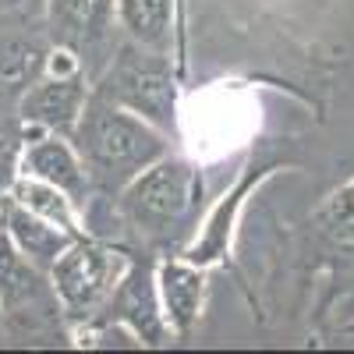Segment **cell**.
<instances>
[{"mask_svg": "<svg viewBox=\"0 0 354 354\" xmlns=\"http://www.w3.org/2000/svg\"><path fill=\"white\" fill-rule=\"evenodd\" d=\"M68 138L75 142V149L85 163L88 185L96 192H113V195L135 174H142L149 163L167 156V138L156 124L103 100L100 93H88L85 110Z\"/></svg>", "mask_w": 354, "mask_h": 354, "instance_id": "6da1fadb", "label": "cell"}, {"mask_svg": "<svg viewBox=\"0 0 354 354\" xmlns=\"http://www.w3.org/2000/svg\"><path fill=\"white\" fill-rule=\"evenodd\" d=\"M117 25L124 39L167 53L174 36V0H117Z\"/></svg>", "mask_w": 354, "mask_h": 354, "instance_id": "4fadbf2b", "label": "cell"}, {"mask_svg": "<svg viewBox=\"0 0 354 354\" xmlns=\"http://www.w3.org/2000/svg\"><path fill=\"white\" fill-rule=\"evenodd\" d=\"M88 93H93V82L85 78L82 64L68 50L53 46L46 71L28 85V93L18 100L15 113L28 135H36V131L71 135L85 110Z\"/></svg>", "mask_w": 354, "mask_h": 354, "instance_id": "8992f818", "label": "cell"}, {"mask_svg": "<svg viewBox=\"0 0 354 354\" xmlns=\"http://www.w3.org/2000/svg\"><path fill=\"white\" fill-rule=\"evenodd\" d=\"M0 220H4V195H0Z\"/></svg>", "mask_w": 354, "mask_h": 354, "instance_id": "ac0fdd59", "label": "cell"}, {"mask_svg": "<svg viewBox=\"0 0 354 354\" xmlns=\"http://www.w3.org/2000/svg\"><path fill=\"white\" fill-rule=\"evenodd\" d=\"M53 53L43 11H8L0 15V113H15L18 100L28 93Z\"/></svg>", "mask_w": 354, "mask_h": 354, "instance_id": "ba28073f", "label": "cell"}, {"mask_svg": "<svg viewBox=\"0 0 354 354\" xmlns=\"http://www.w3.org/2000/svg\"><path fill=\"white\" fill-rule=\"evenodd\" d=\"M315 227L330 245L354 252V181L333 192L315 213Z\"/></svg>", "mask_w": 354, "mask_h": 354, "instance_id": "9a60e30c", "label": "cell"}, {"mask_svg": "<svg viewBox=\"0 0 354 354\" xmlns=\"http://www.w3.org/2000/svg\"><path fill=\"white\" fill-rule=\"evenodd\" d=\"M156 287H160V305H163V315L170 322V333L188 337L192 326L198 322L202 298H205L202 266H195L188 259L185 262L167 259V262H160V270H156Z\"/></svg>", "mask_w": 354, "mask_h": 354, "instance_id": "8fae6325", "label": "cell"}, {"mask_svg": "<svg viewBox=\"0 0 354 354\" xmlns=\"http://www.w3.org/2000/svg\"><path fill=\"white\" fill-rule=\"evenodd\" d=\"M117 209L145 248H170L202 209V177L188 160L160 156L117 192Z\"/></svg>", "mask_w": 354, "mask_h": 354, "instance_id": "7a4b0ae2", "label": "cell"}, {"mask_svg": "<svg viewBox=\"0 0 354 354\" xmlns=\"http://www.w3.org/2000/svg\"><path fill=\"white\" fill-rule=\"evenodd\" d=\"M18 174L39 177V181L61 188L68 198H75V205H82L88 188H93L88 185V174H85V163H82L78 149L71 145V138L53 135V131H36V135L25 138Z\"/></svg>", "mask_w": 354, "mask_h": 354, "instance_id": "30bf717a", "label": "cell"}, {"mask_svg": "<svg viewBox=\"0 0 354 354\" xmlns=\"http://www.w3.org/2000/svg\"><path fill=\"white\" fill-rule=\"evenodd\" d=\"M124 270H128L124 248L100 241L93 234H78L50 266V283L64 308V319L75 326L96 319Z\"/></svg>", "mask_w": 354, "mask_h": 354, "instance_id": "5b68a950", "label": "cell"}, {"mask_svg": "<svg viewBox=\"0 0 354 354\" xmlns=\"http://www.w3.org/2000/svg\"><path fill=\"white\" fill-rule=\"evenodd\" d=\"M28 0H0V15H8V11H18V8H25Z\"/></svg>", "mask_w": 354, "mask_h": 354, "instance_id": "e0dca14e", "label": "cell"}, {"mask_svg": "<svg viewBox=\"0 0 354 354\" xmlns=\"http://www.w3.org/2000/svg\"><path fill=\"white\" fill-rule=\"evenodd\" d=\"M117 0H43V21L53 46L68 50L85 78L96 82L113 53Z\"/></svg>", "mask_w": 354, "mask_h": 354, "instance_id": "52a82bcc", "label": "cell"}, {"mask_svg": "<svg viewBox=\"0 0 354 354\" xmlns=\"http://www.w3.org/2000/svg\"><path fill=\"white\" fill-rule=\"evenodd\" d=\"M25 138H28V131L18 121V113H0V195H8L18 177Z\"/></svg>", "mask_w": 354, "mask_h": 354, "instance_id": "2e32d148", "label": "cell"}, {"mask_svg": "<svg viewBox=\"0 0 354 354\" xmlns=\"http://www.w3.org/2000/svg\"><path fill=\"white\" fill-rule=\"evenodd\" d=\"M8 198H15L18 205H25L28 213H36L57 227H64L71 234H82V216H78V205L75 198H68L61 188H53L39 177H28V174H18L15 185L8 192Z\"/></svg>", "mask_w": 354, "mask_h": 354, "instance_id": "5bb4252c", "label": "cell"}, {"mask_svg": "<svg viewBox=\"0 0 354 354\" xmlns=\"http://www.w3.org/2000/svg\"><path fill=\"white\" fill-rule=\"evenodd\" d=\"M351 333H354V326H351Z\"/></svg>", "mask_w": 354, "mask_h": 354, "instance_id": "d6986e66", "label": "cell"}, {"mask_svg": "<svg viewBox=\"0 0 354 354\" xmlns=\"http://www.w3.org/2000/svg\"><path fill=\"white\" fill-rule=\"evenodd\" d=\"M142 255H131L128 270L121 273L117 287L110 290L106 305L100 308L96 319H88V322H117V326H128L135 333V340L149 344V347H160L170 337V322H167L163 305H160L156 270H153V262L142 259Z\"/></svg>", "mask_w": 354, "mask_h": 354, "instance_id": "9c48e42d", "label": "cell"}, {"mask_svg": "<svg viewBox=\"0 0 354 354\" xmlns=\"http://www.w3.org/2000/svg\"><path fill=\"white\" fill-rule=\"evenodd\" d=\"M0 322L21 340H61L64 308L57 301L50 273L32 266L0 227Z\"/></svg>", "mask_w": 354, "mask_h": 354, "instance_id": "277c9868", "label": "cell"}, {"mask_svg": "<svg viewBox=\"0 0 354 354\" xmlns=\"http://www.w3.org/2000/svg\"><path fill=\"white\" fill-rule=\"evenodd\" d=\"M0 227H4V234L15 241V248L32 262L39 266L43 273H50V266L57 262V255H61L78 234L57 227L36 213H28L25 205H18L15 198H4V220H0Z\"/></svg>", "mask_w": 354, "mask_h": 354, "instance_id": "7c38bea8", "label": "cell"}, {"mask_svg": "<svg viewBox=\"0 0 354 354\" xmlns=\"http://www.w3.org/2000/svg\"><path fill=\"white\" fill-rule=\"evenodd\" d=\"M93 93L138 113L142 121L156 124L160 131H174L177 124V82L170 71V57L163 50L121 39L100 78L93 82Z\"/></svg>", "mask_w": 354, "mask_h": 354, "instance_id": "3957f363", "label": "cell"}]
</instances>
